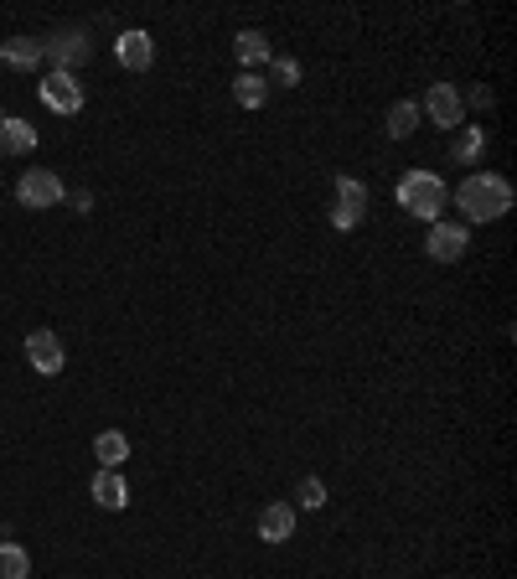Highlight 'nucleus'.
Instances as JSON below:
<instances>
[{
  "instance_id": "nucleus-1",
  "label": "nucleus",
  "mask_w": 517,
  "mask_h": 579,
  "mask_svg": "<svg viewBox=\"0 0 517 579\" xmlns=\"http://www.w3.org/2000/svg\"><path fill=\"white\" fill-rule=\"evenodd\" d=\"M450 202L461 207L466 223H497V218H507V207H512V187H507V176H497V171H471L461 187L450 192Z\"/></svg>"
},
{
  "instance_id": "nucleus-2",
  "label": "nucleus",
  "mask_w": 517,
  "mask_h": 579,
  "mask_svg": "<svg viewBox=\"0 0 517 579\" xmlns=\"http://www.w3.org/2000/svg\"><path fill=\"white\" fill-rule=\"evenodd\" d=\"M393 197H399V207L409 212V218H419V223H440L445 202H450L445 181L435 171H404V181L393 187Z\"/></svg>"
},
{
  "instance_id": "nucleus-3",
  "label": "nucleus",
  "mask_w": 517,
  "mask_h": 579,
  "mask_svg": "<svg viewBox=\"0 0 517 579\" xmlns=\"http://www.w3.org/2000/svg\"><path fill=\"white\" fill-rule=\"evenodd\" d=\"M419 114H430L440 130H461V125H466V99H461V88H455V83H430V94H424Z\"/></svg>"
},
{
  "instance_id": "nucleus-4",
  "label": "nucleus",
  "mask_w": 517,
  "mask_h": 579,
  "mask_svg": "<svg viewBox=\"0 0 517 579\" xmlns=\"http://www.w3.org/2000/svg\"><path fill=\"white\" fill-rule=\"evenodd\" d=\"M362 218H368V187L357 176H337V207H331V228L352 233Z\"/></svg>"
},
{
  "instance_id": "nucleus-5",
  "label": "nucleus",
  "mask_w": 517,
  "mask_h": 579,
  "mask_svg": "<svg viewBox=\"0 0 517 579\" xmlns=\"http://www.w3.org/2000/svg\"><path fill=\"white\" fill-rule=\"evenodd\" d=\"M16 202L21 207H32V212H42V207H57L63 202V176L57 171H26L21 181H16Z\"/></svg>"
},
{
  "instance_id": "nucleus-6",
  "label": "nucleus",
  "mask_w": 517,
  "mask_h": 579,
  "mask_svg": "<svg viewBox=\"0 0 517 579\" xmlns=\"http://www.w3.org/2000/svg\"><path fill=\"white\" fill-rule=\"evenodd\" d=\"M466 249H471V233H466V223H430V238H424V254H430L435 264H455V259H466Z\"/></svg>"
},
{
  "instance_id": "nucleus-7",
  "label": "nucleus",
  "mask_w": 517,
  "mask_h": 579,
  "mask_svg": "<svg viewBox=\"0 0 517 579\" xmlns=\"http://www.w3.org/2000/svg\"><path fill=\"white\" fill-rule=\"evenodd\" d=\"M26 362H32V373H42V378L63 373L68 352H63V342H57V331H32V337H26Z\"/></svg>"
},
{
  "instance_id": "nucleus-8",
  "label": "nucleus",
  "mask_w": 517,
  "mask_h": 579,
  "mask_svg": "<svg viewBox=\"0 0 517 579\" xmlns=\"http://www.w3.org/2000/svg\"><path fill=\"white\" fill-rule=\"evenodd\" d=\"M37 88H42V104H47L52 114H78V109H83V83H78L73 73H47Z\"/></svg>"
},
{
  "instance_id": "nucleus-9",
  "label": "nucleus",
  "mask_w": 517,
  "mask_h": 579,
  "mask_svg": "<svg viewBox=\"0 0 517 579\" xmlns=\"http://www.w3.org/2000/svg\"><path fill=\"white\" fill-rule=\"evenodd\" d=\"M114 57H119V68H130V73H145L150 63H156V37L150 32H119L114 37Z\"/></svg>"
},
{
  "instance_id": "nucleus-10",
  "label": "nucleus",
  "mask_w": 517,
  "mask_h": 579,
  "mask_svg": "<svg viewBox=\"0 0 517 579\" xmlns=\"http://www.w3.org/2000/svg\"><path fill=\"white\" fill-rule=\"evenodd\" d=\"M42 57L52 63V73H73L88 57V37L83 32H57L52 42H42Z\"/></svg>"
},
{
  "instance_id": "nucleus-11",
  "label": "nucleus",
  "mask_w": 517,
  "mask_h": 579,
  "mask_svg": "<svg viewBox=\"0 0 517 579\" xmlns=\"http://www.w3.org/2000/svg\"><path fill=\"white\" fill-rule=\"evenodd\" d=\"M88 492H94V502H99L104 512H125V507H130V486H125V476H119V471H104V466H99V476L88 481Z\"/></svg>"
},
{
  "instance_id": "nucleus-12",
  "label": "nucleus",
  "mask_w": 517,
  "mask_h": 579,
  "mask_svg": "<svg viewBox=\"0 0 517 579\" xmlns=\"http://www.w3.org/2000/svg\"><path fill=\"white\" fill-rule=\"evenodd\" d=\"M259 538L264 543H290L295 538V507L290 502H269L259 512Z\"/></svg>"
},
{
  "instance_id": "nucleus-13",
  "label": "nucleus",
  "mask_w": 517,
  "mask_h": 579,
  "mask_svg": "<svg viewBox=\"0 0 517 579\" xmlns=\"http://www.w3.org/2000/svg\"><path fill=\"white\" fill-rule=\"evenodd\" d=\"M0 63L16 68V73H32V68L47 63V57H42V42H37V37H11V42H0Z\"/></svg>"
},
{
  "instance_id": "nucleus-14",
  "label": "nucleus",
  "mask_w": 517,
  "mask_h": 579,
  "mask_svg": "<svg viewBox=\"0 0 517 579\" xmlns=\"http://www.w3.org/2000/svg\"><path fill=\"white\" fill-rule=\"evenodd\" d=\"M486 156V125H461L450 140V161L455 166H476Z\"/></svg>"
},
{
  "instance_id": "nucleus-15",
  "label": "nucleus",
  "mask_w": 517,
  "mask_h": 579,
  "mask_svg": "<svg viewBox=\"0 0 517 579\" xmlns=\"http://www.w3.org/2000/svg\"><path fill=\"white\" fill-rule=\"evenodd\" d=\"M37 150V130L26 119H0V156H32Z\"/></svg>"
},
{
  "instance_id": "nucleus-16",
  "label": "nucleus",
  "mask_w": 517,
  "mask_h": 579,
  "mask_svg": "<svg viewBox=\"0 0 517 579\" xmlns=\"http://www.w3.org/2000/svg\"><path fill=\"white\" fill-rule=\"evenodd\" d=\"M233 52H238L243 73H254L259 63H269V57H275V52H269V37H264V32H254V26H249V32H238V37H233Z\"/></svg>"
},
{
  "instance_id": "nucleus-17",
  "label": "nucleus",
  "mask_w": 517,
  "mask_h": 579,
  "mask_svg": "<svg viewBox=\"0 0 517 579\" xmlns=\"http://www.w3.org/2000/svg\"><path fill=\"white\" fill-rule=\"evenodd\" d=\"M94 455H99V466H104V471H119V466L130 461V440L119 435V430H104V435L94 440Z\"/></svg>"
},
{
  "instance_id": "nucleus-18",
  "label": "nucleus",
  "mask_w": 517,
  "mask_h": 579,
  "mask_svg": "<svg viewBox=\"0 0 517 579\" xmlns=\"http://www.w3.org/2000/svg\"><path fill=\"white\" fill-rule=\"evenodd\" d=\"M233 99H238V109H264V104H269V78H259V73H238Z\"/></svg>"
},
{
  "instance_id": "nucleus-19",
  "label": "nucleus",
  "mask_w": 517,
  "mask_h": 579,
  "mask_svg": "<svg viewBox=\"0 0 517 579\" xmlns=\"http://www.w3.org/2000/svg\"><path fill=\"white\" fill-rule=\"evenodd\" d=\"M383 130H388V140H409V135L419 130V104H414V99H399V104L388 109V125H383Z\"/></svg>"
},
{
  "instance_id": "nucleus-20",
  "label": "nucleus",
  "mask_w": 517,
  "mask_h": 579,
  "mask_svg": "<svg viewBox=\"0 0 517 579\" xmlns=\"http://www.w3.org/2000/svg\"><path fill=\"white\" fill-rule=\"evenodd\" d=\"M0 579H32V554L21 543H0Z\"/></svg>"
},
{
  "instance_id": "nucleus-21",
  "label": "nucleus",
  "mask_w": 517,
  "mask_h": 579,
  "mask_svg": "<svg viewBox=\"0 0 517 579\" xmlns=\"http://www.w3.org/2000/svg\"><path fill=\"white\" fill-rule=\"evenodd\" d=\"M295 507H311V512H321L326 507V481L321 476H306L295 486Z\"/></svg>"
},
{
  "instance_id": "nucleus-22",
  "label": "nucleus",
  "mask_w": 517,
  "mask_h": 579,
  "mask_svg": "<svg viewBox=\"0 0 517 579\" xmlns=\"http://www.w3.org/2000/svg\"><path fill=\"white\" fill-rule=\"evenodd\" d=\"M269 73H275L280 88H295V83H300V63H295V57H269Z\"/></svg>"
},
{
  "instance_id": "nucleus-23",
  "label": "nucleus",
  "mask_w": 517,
  "mask_h": 579,
  "mask_svg": "<svg viewBox=\"0 0 517 579\" xmlns=\"http://www.w3.org/2000/svg\"><path fill=\"white\" fill-rule=\"evenodd\" d=\"M466 104H476V109H492V88H486V83H481V88H471V99H466Z\"/></svg>"
},
{
  "instance_id": "nucleus-24",
  "label": "nucleus",
  "mask_w": 517,
  "mask_h": 579,
  "mask_svg": "<svg viewBox=\"0 0 517 579\" xmlns=\"http://www.w3.org/2000/svg\"><path fill=\"white\" fill-rule=\"evenodd\" d=\"M0 119H6V114H0Z\"/></svg>"
}]
</instances>
